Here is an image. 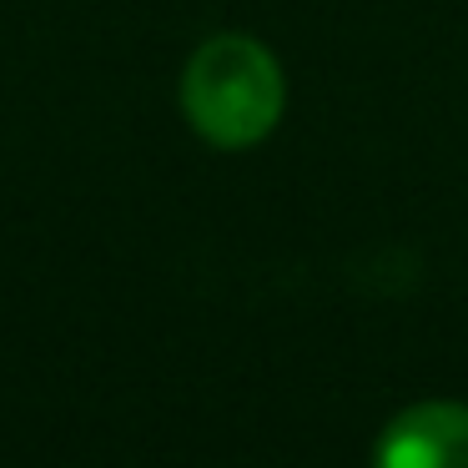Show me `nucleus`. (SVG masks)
Returning a JSON list of instances; mask_svg holds the SVG:
<instances>
[{
	"instance_id": "obj_2",
	"label": "nucleus",
	"mask_w": 468,
	"mask_h": 468,
	"mask_svg": "<svg viewBox=\"0 0 468 468\" xmlns=\"http://www.w3.org/2000/svg\"><path fill=\"white\" fill-rule=\"evenodd\" d=\"M378 468H468V408L418 403L378 438Z\"/></svg>"
},
{
	"instance_id": "obj_1",
	"label": "nucleus",
	"mask_w": 468,
	"mask_h": 468,
	"mask_svg": "<svg viewBox=\"0 0 468 468\" xmlns=\"http://www.w3.org/2000/svg\"><path fill=\"white\" fill-rule=\"evenodd\" d=\"M186 122L212 146H252L282 116V71L272 51L247 36H212L182 76Z\"/></svg>"
}]
</instances>
